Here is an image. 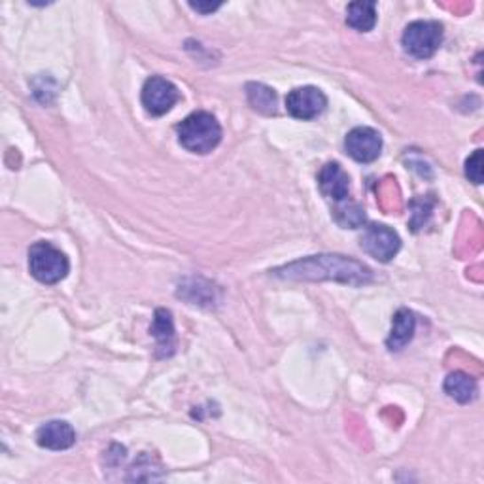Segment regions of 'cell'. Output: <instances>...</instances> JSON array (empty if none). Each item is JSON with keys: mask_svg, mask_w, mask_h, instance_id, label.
<instances>
[{"mask_svg": "<svg viewBox=\"0 0 484 484\" xmlns=\"http://www.w3.org/2000/svg\"><path fill=\"white\" fill-rule=\"evenodd\" d=\"M274 274L291 281H337L352 286H363L373 281L369 267L345 256H311L276 269Z\"/></svg>", "mask_w": 484, "mask_h": 484, "instance_id": "1", "label": "cell"}, {"mask_svg": "<svg viewBox=\"0 0 484 484\" xmlns=\"http://www.w3.org/2000/svg\"><path fill=\"white\" fill-rule=\"evenodd\" d=\"M179 142L192 154H210L222 142V125L210 112H194L176 125Z\"/></svg>", "mask_w": 484, "mask_h": 484, "instance_id": "2", "label": "cell"}, {"mask_svg": "<svg viewBox=\"0 0 484 484\" xmlns=\"http://www.w3.org/2000/svg\"><path fill=\"white\" fill-rule=\"evenodd\" d=\"M68 269V258L52 242H35L28 250V271L42 284L61 282Z\"/></svg>", "mask_w": 484, "mask_h": 484, "instance_id": "3", "label": "cell"}, {"mask_svg": "<svg viewBox=\"0 0 484 484\" xmlns=\"http://www.w3.org/2000/svg\"><path fill=\"white\" fill-rule=\"evenodd\" d=\"M443 42V25L437 21H413L401 36L403 50L415 59H430Z\"/></svg>", "mask_w": 484, "mask_h": 484, "instance_id": "4", "label": "cell"}, {"mask_svg": "<svg viewBox=\"0 0 484 484\" xmlns=\"http://www.w3.org/2000/svg\"><path fill=\"white\" fill-rule=\"evenodd\" d=\"M360 246L361 250L368 252L371 258L388 263L392 258H395V254L400 252L401 239L400 234L393 229H390L388 226L371 224L365 227L360 239Z\"/></svg>", "mask_w": 484, "mask_h": 484, "instance_id": "5", "label": "cell"}, {"mask_svg": "<svg viewBox=\"0 0 484 484\" xmlns=\"http://www.w3.org/2000/svg\"><path fill=\"white\" fill-rule=\"evenodd\" d=\"M180 100V91L171 80L152 76L142 87V107L152 115L167 114Z\"/></svg>", "mask_w": 484, "mask_h": 484, "instance_id": "6", "label": "cell"}, {"mask_svg": "<svg viewBox=\"0 0 484 484\" xmlns=\"http://www.w3.org/2000/svg\"><path fill=\"white\" fill-rule=\"evenodd\" d=\"M328 107V97L321 93L318 87L305 85L291 90L286 97V110L296 120L309 122L318 117Z\"/></svg>", "mask_w": 484, "mask_h": 484, "instance_id": "7", "label": "cell"}, {"mask_svg": "<svg viewBox=\"0 0 484 484\" xmlns=\"http://www.w3.org/2000/svg\"><path fill=\"white\" fill-rule=\"evenodd\" d=\"M345 150L360 163H373L383 152V137L371 127H356L346 135Z\"/></svg>", "mask_w": 484, "mask_h": 484, "instance_id": "8", "label": "cell"}, {"mask_svg": "<svg viewBox=\"0 0 484 484\" xmlns=\"http://www.w3.org/2000/svg\"><path fill=\"white\" fill-rule=\"evenodd\" d=\"M318 187L324 197L343 202L350 194V179L339 163H326L318 172Z\"/></svg>", "mask_w": 484, "mask_h": 484, "instance_id": "9", "label": "cell"}, {"mask_svg": "<svg viewBox=\"0 0 484 484\" xmlns=\"http://www.w3.org/2000/svg\"><path fill=\"white\" fill-rule=\"evenodd\" d=\"M36 443L42 448L67 450L76 443V432L65 420H52L42 424L36 432Z\"/></svg>", "mask_w": 484, "mask_h": 484, "instance_id": "10", "label": "cell"}, {"mask_svg": "<svg viewBox=\"0 0 484 484\" xmlns=\"http://www.w3.org/2000/svg\"><path fill=\"white\" fill-rule=\"evenodd\" d=\"M417 329V318L409 309H400L393 314L392 320V331L386 339V346L390 352H398L405 348L410 341H413V335Z\"/></svg>", "mask_w": 484, "mask_h": 484, "instance_id": "11", "label": "cell"}, {"mask_svg": "<svg viewBox=\"0 0 484 484\" xmlns=\"http://www.w3.org/2000/svg\"><path fill=\"white\" fill-rule=\"evenodd\" d=\"M152 335L157 341V356L159 358H167L174 354L176 348V335H174V324H172V314L167 309H157L155 318H154V326H152Z\"/></svg>", "mask_w": 484, "mask_h": 484, "instance_id": "12", "label": "cell"}, {"mask_svg": "<svg viewBox=\"0 0 484 484\" xmlns=\"http://www.w3.org/2000/svg\"><path fill=\"white\" fill-rule=\"evenodd\" d=\"M445 392L448 393V398H452L454 401H458L462 405L472 403L479 393L477 380L462 371H454L445 380Z\"/></svg>", "mask_w": 484, "mask_h": 484, "instance_id": "13", "label": "cell"}, {"mask_svg": "<svg viewBox=\"0 0 484 484\" xmlns=\"http://www.w3.org/2000/svg\"><path fill=\"white\" fill-rule=\"evenodd\" d=\"M346 23L356 28L358 33H369L377 25V4L371 0H360V3H352L346 8Z\"/></svg>", "mask_w": 484, "mask_h": 484, "instance_id": "14", "label": "cell"}, {"mask_svg": "<svg viewBox=\"0 0 484 484\" xmlns=\"http://www.w3.org/2000/svg\"><path fill=\"white\" fill-rule=\"evenodd\" d=\"M246 95L254 110L261 114H276V93L263 83H248Z\"/></svg>", "mask_w": 484, "mask_h": 484, "instance_id": "15", "label": "cell"}, {"mask_svg": "<svg viewBox=\"0 0 484 484\" xmlns=\"http://www.w3.org/2000/svg\"><path fill=\"white\" fill-rule=\"evenodd\" d=\"M337 222L345 227H360L365 224V214L358 207V204H348V207H341L337 210Z\"/></svg>", "mask_w": 484, "mask_h": 484, "instance_id": "16", "label": "cell"}, {"mask_svg": "<svg viewBox=\"0 0 484 484\" xmlns=\"http://www.w3.org/2000/svg\"><path fill=\"white\" fill-rule=\"evenodd\" d=\"M465 176L473 184H482V150H477L465 161Z\"/></svg>", "mask_w": 484, "mask_h": 484, "instance_id": "17", "label": "cell"}, {"mask_svg": "<svg viewBox=\"0 0 484 484\" xmlns=\"http://www.w3.org/2000/svg\"><path fill=\"white\" fill-rule=\"evenodd\" d=\"M189 6H192L194 10H197V12H201V13H210V12H214V10H218L219 6H222V4H201V3H192V4H189Z\"/></svg>", "mask_w": 484, "mask_h": 484, "instance_id": "18", "label": "cell"}]
</instances>
